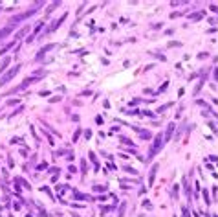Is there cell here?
<instances>
[{
	"label": "cell",
	"mask_w": 218,
	"mask_h": 217,
	"mask_svg": "<svg viewBox=\"0 0 218 217\" xmlns=\"http://www.w3.org/2000/svg\"><path fill=\"white\" fill-rule=\"evenodd\" d=\"M172 131H174V123H171V125L167 127V136H165V138H171V134H172Z\"/></svg>",
	"instance_id": "ba28073f"
},
{
	"label": "cell",
	"mask_w": 218,
	"mask_h": 217,
	"mask_svg": "<svg viewBox=\"0 0 218 217\" xmlns=\"http://www.w3.org/2000/svg\"><path fill=\"white\" fill-rule=\"evenodd\" d=\"M9 31H11V26H7V28H4V30H0V39H6V37L9 35Z\"/></svg>",
	"instance_id": "277c9868"
},
{
	"label": "cell",
	"mask_w": 218,
	"mask_h": 217,
	"mask_svg": "<svg viewBox=\"0 0 218 217\" xmlns=\"http://www.w3.org/2000/svg\"><path fill=\"white\" fill-rule=\"evenodd\" d=\"M156 171H158V164H156V166H152V169H150V175H149V186H152V184H154Z\"/></svg>",
	"instance_id": "3957f363"
},
{
	"label": "cell",
	"mask_w": 218,
	"mask_h": 217,
	"mask_svg": "<svg viewBox=\"0 0 218 217\" xmlns=\"http://www.w3.org/2000/svg\"><path fill=\"white\" fill-rule=\"evenodd\" d=\"M19 70H20V64H15V66H13L9 72H6V74H4V78L0 79V85H6L7 81H11V79L17 76V72H19Z\"/></svg>",
	"instance_id": "6da1fadb"
},
{
	"label": "cell",
	"mask_w": 218,
	"mask_h": 217,
	"mask_svg": "<svg viewBox=\"0 0 218 217\" xmlns=\"http://www.w3.org/2000/svg\"><path fill=\"white\" fill-rule=\"evenodd\" d=\"M9 63H11V61H9V57H7V59H4V61H2V64H0V72H4V70L7 68V64H9Z\"/></svg>",
	"instance_id": "8992f818"
},
{
	"label": "cell",
	"mask_w": 218,
	"mask_h": 217,
	"mask_svg": "<svg viewBox=\"0 0 218 217\" xmlns=\"http://www.w3.org/2000/svg\"><path fill=\"white\" fill-rule=\"evenodd\" d=\"M62 20H64V17H62V19H59V20H55V22H53V24H51V26H50V31H53V30H55V28H59L60 24H62Z\"/></svg>",
	"instance_id": "5b68a950"
},
{
	"label": "cell",
	"mask_w": 218,
	"mask_h": 217,
	"mask_svg": "<svg viewBox=\"0 0 218 217\" xmlns=\"http://www.w3.org/2000/svg\"><path fill=\"white\" fill-rule=\"evenodd\" d=\"M139 134H141L143 140H150V133H149V131H139Z\"/></svg>",
	"instance_id": "52a82bcc"
},
{
	"label": "cell",
	"mask_w": 218,
	"mask_h": 217,
	"mask_svg": "<svg viewBox=\"0 0 218 217\" xmlns=\"http://www.w3.org/2000/svg\"><path fill=\"white\" fill-rule=\"evenodd\" d=\"M216 81H218V68H216Z\"/></svg>",
	"instance_id": "9c48e42d"
},
{
	"label": "cell",
	"mask_w": 218,
	"mask_h": 217,
	"mask_svg": "<svg viewBox=\"0 0 218 217\" xmlns=\"http://www.w3.org/2000/svg\"><path fill=\"white\" fill-rule=\"evenodd\" d=\"M161 145H163V140H161V134H158V136H156V142H154V145L150 147V153H149V160H150V158H152L154 155H156V153H158V149L161 147Z\"/></svg>",
	"instance_id": "7a4b0ae2"
}]
</instances>
